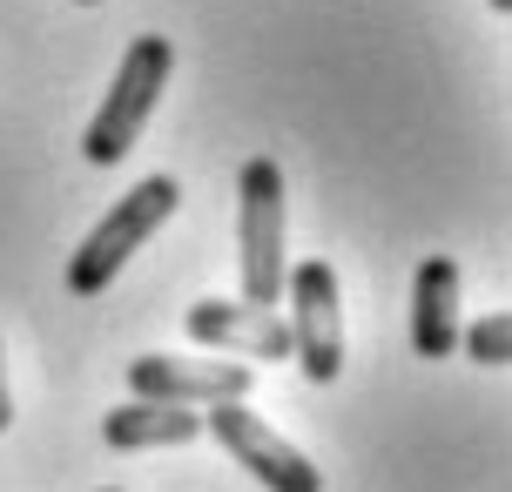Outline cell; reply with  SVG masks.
Segmentation results:
<instances>
[{
  "label": "cell",
  "mask_w": 512,
  "mask_h": 492,
  "mask_svg": "<svg viewBox=\"0 0 512 492\" xmlns=\"http://www.w3.org/2000/svg\"><path fill=\"white\" fill-rule=\"evenodd\" d=\"M203 432L223 445V452H230V459L250 472L263 492H324V472L310 466V459H304V452H297L290 439H277V432H270V425L250 412V398L209 405Z\"/></svg>",
  "instance_id": "obj_5"
},
{
  "label": "cell",
  "mask_w": 512,
  "mask_h": 492,
  "mask_svg": "<svg viewBox=\"0 0 512 492\" xmlns=\"http://www.w3.org/2000/svg\"><path fill=\"white\" fill-rule=\"evenodd\" d=\"M169 75H176L169 34H135L128 54H122V68H115V81H108L102 108H95V122H88V135H81V156L95 162V169H115V162L142 142L155 102H162V88H169Z\"/></svg>",
  "instance_id": "obj_1"
},
{
  "label": "cell",
  "mask_w": 512,
  "mask_h": 492,
  "mask_svg": "<svg viewBox=\"0 0 512 492\" xmlns=\"http://www.w3.org/2000/svg\"><path fill=\"white\" fill-rule=\"evenodd\" d=\"M14 425V391H7V351H0V432Z\"/></svg>",
  "instance_id": "obj_11"
},
{
  "label": "cell",
  "mask_w": 512,
  "mask_h": 492,
  "mask_svg": "<svg viewBox=\"0 0 512 492\" xmlns=\"http://www.w3.org/2000/svg\"><path fill=\"white\" fill-rule=\"evenodd\" d=\"M459 351L472 364H512V311H486L479 324H465Z\"/></svg>",
  "instance_id": "obj_10"
},
{
  "label": "cell",
  "mask_w": 512,
  "mask_h": 492,
  "mask_svg": "<svg viewBox=\"0 0 512 492\" xmlns=\"http://www.w3.org/2000/svg\"><path fill=\"white\" fill-rule=\"evenodd\" d=\"M176 203H182V182L176 176L135 182L122 203H115L95 230L81 236V250L68 257V290H75V297H102V290L122 277V263L135 257V250H142L169 216H176Z\"/></svg>",
  "instance_id": "obj_2"
},
{
  "label": "cell",
  "mask_w": 512,
  "mask_h": 492,
  "mask_svg": "<svg viewBox=\"0 0 512 492\" xmlns=\"http://www.w3.org/2000/svg\"><path fill=\"white\" fill-rule=\"evenodd\" d=\"M283 297H290V358L304 364L310 385H331L344 371V304H337V270L324 257H304L290 277H283Z\"/></svg>",
  "instance_id": "obj_4"
},
{
  "label": "cell",
  "mask_w": 512,
  "mask_h": 492,
  "mask_svg": "<svg viewBox=\"0 0 512 492\" xmlns=\"http://www.w3.org/2000/svg\"><path fill=\"white\" fill-rule=\"evenodd\" d=\"M182 331L196 337L203 351H223V358H290V324L263 304H230V297H203L189 304Z\"/></svg>",
  "instance_id": "obj_7"
},
{
  "label": "cell",
  "mask_w": 512,
  "mask_h": 492,
  "mask_svg": "<svg viewBox=\"0 0 512 492\" xmlns=\"http://www.w3.org/2000/svg\"><path fill=\"white\" fill-rule=\"evenodd\" d=\"M236 277H243V304L277 311L283 297V169L270 156H250L236 176Z\"/></svg>",
  "instance_id": "obj_3"
},
{
  "label": "cell",
  "mask_w": 512,
  "mask_h": 492,
  "mask_svg": "<svg viewBox=\"0 0 512 492\" xmlns=\"http://www.w3.org/2000/svg\"><path fill=\"white\" fill-rule=\"evenodd\" d=\"M486 7H492V14H506V21H512V0H486Z\"/></svg>",
  "instance_id": "obj_12"
},
{
  "label": "cell",
  "mask_w": 512,
  "mask_h": 492,
  "mask_svg": "<svg viewBox=\"0 0 512 492\" xmlns=\"http://www.w3.org/2000/svg\"><path fill=\"white\" fill-rule=\"evenodd\" d=\"M256 371L236 358H176V351H149L128 364V398H155V405H230L250 398Z\"/></svg>",
  "instance_id": "obj_6"
},
{
  "label": "cell",
  "mask_w": 512,
  "mask_h": 492,
  "mask_svg": "<svg viewBox=\"0 0 512 492\" xmlns=\"http://www.w3.org/2000/svg\"><path fill=\"white\" fill-rule=\"evenodd\" d=\"M459 263L452 257H425L411 270V351L418 358H452L459 351Z\"/></svg>",
  "instance_id": "obj_8"
},
{
  "label": "cell",
  "mask_w": 512,
  "mask_h": 492,
  "mask_svg": "<svg viewBox=\"0 0 512 492\" xmlns=\"http://www.w3.org/2000/svg\"><path fill=\"white\" fill-rule=\"evenodd\" d=\"M102 439L115 452H176V445H196L203 439V412L196 405H155V398H128L102 418Z\"/></svg>",
  "instance_id": "obj_9"
},
{
  "label": "cell",
  "mask_w": 512,
  "mask_h": 492,
  "mask_svg": "<svg viewBox=\"0 0 512 492\" xmlns=\"http://www.w3.org/2000/svg\"><path fill=\"white\" fill-rule=\"evenodd\" d=\"M81 7H95V0H81Z\"/></svg>",
  "instance_id": "obj_13"
}]
</instances>
